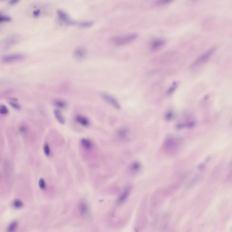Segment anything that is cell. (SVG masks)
<instances>
[{
  "instance_id": "obj_1",
  "label": "cell",
  "mask_w": 232,
  "mask_h": 232,
  "mask_svg": "<svg viewBox=\"0 0 232 232\" xmlns=\"http://www.w3.org/2000/svg\"><path fill=\"white\" fill-rule=\"evenodd\" d=\"M138 37V34L136 33L126 34L124 35H119L112 37L110 39L111 43L116 46H124L132 43Z\"/></svg>"
},
{
  "instance_id": "obj_2",
  "label": "cell",
  "mask_w": 232,
  "mask_h": 232,
  "mask_svg": "<svg viewBox=\"0 0 232 232\" xmlns=\"http://www.w3.org/2000/svg\"><path fill=\"white\" fill-rule=\"evenodd\" d=\"M216 50V47H213L205 52L204 53L201 54V56H199L198 58L194 60V62L191 65V68L195 69V68H198L206 63L213 56Z\"/></svg>"
},
{
  "instance_id": "obj_3",
  "label": "cell",
  "mask_w": 232,
  "mask_h": 232,
  "mask_svg": "<svg viewBox=\"0 0 232 232\" xmlns=\"http://www.w3.org/2000/svg\"><path fill=\"white\" fill-rule=\"evenodd\" d=\"M48 7L45 4H36L33 5L30 10V14L33 18H37L46 15L48 12Z\"/></svg>"
},
{
  "instance_id": "obj_4",
  "label": "cell",
  "mask_w": 232,
  "mask_h": 232,
  "mask_svg": "<svg viewBox=\"0 0 232 232\" xmlns=\"http://www.w3.org/2000/svg\"><path fill=\"white\" fill-rule=\"evenodd\" d=\"M23 53H16L5 54L1 58V62L4 64H12L22 61L25 59Z\"/></svg>"
},
{
  "instance_id": "obj_5",
  "label": "cell",
  "mask_w": 232,
  "mask_h": 232,
  "mask_svg": "<svg viewBox=\"0 0 232 232\" xmlns=\"http://www.w3.org/2000/svg\"><path fill=\"white\" fill-rule=\"evenodd\" d=\"M19 40V36L16 34L7 36L1 42V48L4 50H8L17 45Z\"/></svg>"
},
{
  "instance_id": "obj_6",
  "label": "cell",
  "mask_w": 232,
  "mask_h": 232,
  "mask_svg": "<svg viewBox=\"0 0 232 232\" xmlns=\"http://www.w3.org/2000/svg\"><path fill=\"white\" fill-rule=\"evenodd\" d=\"M88 51L85 47L79 46L76 47L73 51V56L77 61L85 60L87 57Z\"/></svg>"
},
{
  "instance_id": "obj_7",
  "label": "cell",
  "mask_w": 232,
  "mask_h": 232,
  "mask_svg": "<svg viewBox=\"0 0 232 232\" xmlns=\"http://www.w3.org/2000/svg\"><path fill=\"white\" fill-rule=\"evenodd\" d=\"M57 15L60 22L68 25H76L77 22H75L66 12L61 10L57 11Z\"/></svg>"
},
{
  "instance_id": "obj_8",
  "label": "cell",
  "mask_w": 232,
  "mask_h": 232,
  "mask_svg": "<svg viewBox=\"0 0 232 232\" xmlns=\"http://www.w3.org/2000/svg\"><path fill=\"white\" fill-rule=\"evenodd\" d=\"M101 96L102 98L110 106L117 110L120 109L121 107L119 103L113 96L106 93H101Z\"/></svg>"
},
{
  "instance_id": "obj_9",
  "label": "cell",
  "mask_w": 232,
  "mask_h": 232,
  "mask_svg": "<svg viewBox=\"0 0 232 232\" xmlns=\"http://www.w3.org/2000/svg\"><path fill=\"white\" fill-rule=\"evenodd\" d=\"M74 119L77 124L84 127H88L90 124L88 118L82 115H77L75 116Z\"/></svg>"
},
{
  "instance_id": "obj_10",
  "label": "cell",
  "mask_w": 232,
  "mask_h": 232,
  "mask_svg": "<svg viewBox=\"0 0 232 232\" xmlns=\"http://www.w3.org/2000/svg\"><path fill=\"white\" fill-rule=\"evenodd\" d=\"M165 41L163 39H155L151 43V50L153 51H158L162 48L165 45Z\"/></svg>"
},
{
  "instance_id": "obj_11",
  "label": "cell",
  "mask_w": 232,
  "mask_h": 232,
  "mask_svg": "<svg viewBox=\"0 0 232 232\" xmlns=\"http://www.w3.org/2000/svg\"><path fill=\"white\" fill-rule=\"evenodd\" d=\"M53 114L54 118L59 124L62 125L65 124V118L59 109H55L53 111Z\"/></svg>"
},
{
  "instance_id": "obj_12",
  "label": "cell",
  "mask_w": 232,
  "mask_h": 232,
  "mask_svg": "<svg viewBox=\"0 0 232 232\" xmlns=\"http://www.w3.org/2000/svg\"><path fill=\"white\" fill-rule=\"evenodd\" d=\"M78 209H79V212L81 215H85L88 213V205L85 201H82L80 202Z\"/></svg>"
},
{
  "instance_id": "obj_13",
  "label": "cell",
  "mask_w": 232,
  "mask_h": 232,
  "mask_svg": "<svg viewBox=\"0 0 232 232\" xmlns=\"http://www.w3.org/2000/svg\"><path fill=\"white\" fill-rule=\"evenodd\" d=\"M53 104L57 108L64 109L67 107V103L65 100L61 99H57L53 101Z\"/></svg>"
},
{
  "instance_id": "obj_14",
  "label": "cell",
  "mask_w": 232,
  "mask_h": 232,
  "mask_svg": "<svg viewBox=\"0 0 232 232\" xmlns=\"http://www.w3.org/2000/svg\"><path fill=\"white\" fill-rule=\"evenodd\" d=\"M94 22L91 20H84L82 22H78L76 25L82 28H88L93 25Z\"/></svg>"
},
{
  "instance_id": "obj_15",
  "label": "cell",
  "mask_w": 232,
  "mask_h": 232,
  "mask_svg": "<svg viewBox=\"0 0 232 232\" xmlns=\"http://www.w3.org/2000/svg\"><path fill=\"white\" fill-rule=\"evenodd\" d=\"M80 144L82 147L85 149L89 150L92 148L93 144L90 140L87 138H83L80 141Z\"/></svg>"
},
{
  "instance_id": "obj_16",
  "label": "cell",
  "mask_w": 232,
  "mask_h": 232,
  "mask_svg": "<svg viewBox=\"0 0 232 232\" xmlns=\"http://www.w3.org/2000/svg\"><path fill=\"white\" fill-rule=\"evenodd\" d=\"M10 106L15 110L20 111L22 108L21 106L17 102L16 100H11L9 102Z\"/></svg>"
},
{
  "instance_id": "obj_17",
  "label": "cell",
  "mask_w": 232,
  "mask_h": 232,
  "mask_svg": "<svg viewBox=\"0 0 232 232\" xmlns=\"http://www.w3.org/2000/svg\"><path fill=\"white\" fill-rule=\"evenodd\" d=\"M12 18L7 15L1 14L0 15V22L1 23H7L12 22Z\"/></svg>"
},
{
  "instance_id": "obj_18",
  "label": "cell",
  "mask_w": 232,
  "mask_h": 232,
  "mask_svg": "<svg viewBox=\"0 0 232 232\" xmlns=\"http://www.w3.org/2000/svg\"><path fill=\"white\" fill-rule=\"evenodd\" d=\"M18 227V223L17 221H14L10 223L7 228L8 232H12L16 231Z\"/></svg>"
},
{
  "instance_id": "obj_19",
  "label": "cell",
  "mask_w": 232,
  "mask_h": 232,
  "mask_svg": "<svg viewBox=\"0 0 232 232\" xmlns=\"http://www.w3.org/2000/svg\"><path fill=\"white\" fill-rule=\"evenodd\" d=\"M12 205L15 209H19L23 206V203L20 199H16L13 202Z\"/></svg>"
},
{
  "instance_id": "obj_20",
  "label": "cell",
  "mask_w": 232,
  "mask_h": 232,
  "mask_svg": "<svg viewBox=\"0 0 232 232\" xmlns=\"http://www.w3.org/2000/svg\"><path fill=\"white\" fill-rule=\"evenodd\" d=\"M175 0H157L156 2V5L159 6H164L172 3Z\"/></svg>"
},
{
  "instance_id": "obj_21",
  "label": "cell",
  "mask_w": 232,
  "mask_h": 232,
  "mask_svg": "<svg viewBox=\"0 0 232 232\" xmlns=\"http://www.w3.org/2000/svg\"><path fill=\"white\" fill-rule=\"evenodd\" d=\"M9 113L8 108L5 105H1L0 107V113L2 115H6Z\"/></svg>"
},
{
  "instance_id": "obj_22",
  "label": "cell",
  "mask_w": 232,
  "mask_h": 232,
  "mask_svg": "<svg viewBox=\"0 0 232 232\" xmlns=\"http://www.w3.org/2000/svg\"><path fill=\"white\" fill-rule=\"evenodd\" d=\"M177 86H178V84L176 82H175V83H173V85L170 87V88L168 89L167 92V94L168 95H170L171 94H172L175 91Z\"/></svg>"
},
{
  "instance_id": "obj_23",
  "label": "cell",
  "mask_w": 232,
  "mask_h": 232,
  "mask_svg": "<svg viewBox=\"0 0 232 232\" xmlns=\"http://www.w3.org/2000/svg\"><path fill=\"white\" fill-rule=\"evenodd\" d=\"M43 150L45 155L47 156H49L51 155V150H50V147L48 144H45L43 147Z\"/></svg>"
},
{
  "instance_id": "obj_24",
  "label": "cell",
  "mask_w": 232,
  "mask_h": 232,
  "mask_svg": "<svg viewBox=\"0 0 232 232\" xmlns=\"http://www.w3.org/2000/svg\"><path fill=\"white\" fill-rule=\"evenodd\" d=\"M39 186L41 189H45L46 188V183L45 180L41 178L39 181Z\"/></svg>"
},
{
  "instance_id": "obj_25",
  "label": "cell",
  "mask_w": 232,
  "mask_h": 232,
  "mask_svg": "<svg viewBox=\"0 0 232 232\" xmlns=\"http://www.w3.org/2000/svg\"><path fill=\"white\" fill-rule=\"evenodd\" d=\"M20 1V0H10L8 2V4L11 6H14L18 3Z\"/></svg>"
},
{
  "instance_id": "obj_26",
  "label": "cell",
  "mask_w": 232,
  "mask_h": 232,
  "mask_svg": "<svg viewBox=\"0 0 232 232\" xmlns=\"http://www.w3.org/2000/svg\"><path fill=\"white\" fill-rule=\"evenodd\" d=\"M174 117V114L171 113H168L166 114V119H167L168 120H170L172 119Z\"/></svg>"
},
{
  "instance_id": "obj_27",
  "label": "cell",
  "mask_w": 232,
  "mask_h": 232,
  "mask_svg": "<svg viewBox=\"0 0 232 232\" xmlns=\"http://www.w3.org/2000/svg\"><path fill=\"white\" fill-rule=\"evenodd\" d=\"M27 131L26 127L24 126H21L20 127V131L22 133H25Z\"/></svg>"
},
{
  "instance_id": "obj_28",
  "label": "cell",
  "mask_w": 232,
  "mask_h": 232,
  "mask_svg": "<svg viewBox=\"0 0 232 232\" xmlns=\"http://www.w3.org/2000/svg\"><path fill=\"white\" fill-rule=\"evenodd\" d=\"M7 1V0H1V1Z\"/></svg>"
}]
</instances>
